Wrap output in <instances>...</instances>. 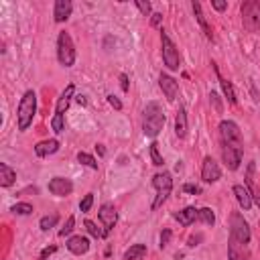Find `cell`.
I'll use <instances>...</instances> for the list:
<instances>
[{
    "instance_id": "60d3db41",
    "label": "cell",
    "mask_w": 260,
    "mask_h": 260,
    "mask_svg": "<svg viewBox=\"0 0 260 260\" xmlns=\"http://www.w3.org/2000/svg\"><path fill=\"white\" fill-rule=\"evenodd\" d=\"M151 17H153V19H151V25H153V27H159L161 21H163V15H161V13H155V15H151Z\"/></svg>"
},
{
    "instance_id": "ab89813d",
    "label": "cell",
    "mask_w": 260,
    "mask_h": 260,
    "mask_svg": "<svg viewBox=\"0 0 260 260\" xmlns=\"http://www.w3.org/2000/svg\"><path fill=\"white\" fill-rule=\"evenodd\" d=\"M211 7H213L215 11H219V13H221V11H226V7H228V5H226V3H221V0H213Z\"/></svg>"
},
{
    "instance_id": "d6a6232c",
    "label": "cell",
    "mask_w": 260,
    "mask_h": 260,
    "mask_svg": "<svg viewBox=\"0 0 260 260\" xmlns=\"http://www.w3.org/2000/svg\"><path fill=\"white\" fill-rule=\"evenodd\" d=\"M86 228H88V232H90L94 238H104V236H106V232H104V230H100V228L94 224L92 219H86Z\"/></svg>"
},
{
    "instance_id": "7bdbcfd3",
    "label": "cell",
    "mask_w": 260,
    "mask_h": 260,
    "mask_svg": "<svg viewBox=\"0 0 260 260\" xmlns=\"http://www.w3.org/2000/svg\"><path fill=\"white\" fill-rule=\"evenodd\" d=\"M55 250H57L55 246H49V248H45V250L41 252V260H47V258H49V256H51L53 252H55Z\"/></svg>"
},
{
    "instance_id": "8fae6325",
    "label": "cell",
    "mask_w": 260,
    "mask_h": 260,
    "mask_svg": "<svg viewBox=\"0 0 260 260\" xmlns=\"http://www.w3.org/2000/svg\"><path fill=\"white\" fill-rule=\"evenodd\" d=\"M219 177H221L219 165H217L211 157H205V159H203V165H201V179H203L205 183H215Z\"/></svg>"
},
{
    "instance_id": "b9f144b4",
    "label": "cell",
    "mask_w": 260,
    "mask_h": 260,
    "mask_svg": "<svg viewBox=\"0 0 260 260\" xmlns=\"http://www.w3.org/2000/svg\"><path fill=\"white\" fill-rule=\"evenodd\" d=\"M201 240H203V236H201V234H197V236H191V238H189V244H187V246H189V248H193V246H197V244H199Z\"/></svg>"
},
{
    "instance_id": "d4e9b609",
    "label": "cell",
    "mask_w": 260,
    "mask_h": 260,
    "mask_svg": "<svg viewBox=\"0 0 260 260\" xmlns=\"http://www.w3.org/2000/svg\"><path fill=\"white\" fill-rule=\"evenodd\" d=\"M219 82H221V90H224V94H226V98H228V102L230 104H236L238 100H236V92H234V86L228 82V80H224V78H219Z\"/></svg>"
},
{
    "instance_id": "7c38bea8",
    "label": "cell",
    "mask_w": 260,
    "mask_h": 260,
    "mask_svg": "<svg viewBox=\"0 0 260 260\" xmlns=\"http://www.w3.org/2000/svg\"><path fill=\"white\" fill-rule=\"evenodd\" d=\"M228 260H250V248L248 244H242L238 240H228Z\"/></svg>"
},
{
    "instance_id": "4316f807",
    "label": "cell",
    "mask_w": 260,
    "mask_h": 260,
    "mask_svg": "<svg viewBox=\"0 0 260 260\" xmlns=\"http://www.w3.org/2000/svg\"><path fill=\"white\" fill-rule=\"evenodd\" d=\"M199 219L203 221L205 226H213L215 224V215H213V211L209 207H201L199 209Z\"/></svg>"
},
{
    "instance_id": "d6986e66",
    "label": "cell",
    "mask_w": 260,
    "mask_h": 260,
    "mask_svg": "<svg viewBox=\"0 0 260 260\" xmlns=\"http://www.w3.org/2000/svg\"><path fill=\"white\" fill-rule=\"evenodd\" d=\"M234 195L240 203L242 209H250L252 207V193L244 187V185H234Z\"/></svg>"
},
{
    "instance_id": "f6af8a7d",
    "label": "cell",
    "mask_w": 260,
    "mask_h": 260,
    "mask_svg": "<svg viewBox=\"0 0 260 260\" xmlns=\"http://www.w3.org/2000/svg\"><path fill=\"white\" fill-rule=\"evenodd\" d=\"M76 100H78V104H80V106H86V104H88V100H86V96H78Z\"/></svg>"
},
{
    "instance_id": "5bb4252c",
    "label": "cell",
    "mask_w": 260,
    "mask_h": 260,
    "mask_svg": "<svg viewBox=\"0 0 260 260\" xmlns=\"http://www.w3.org/2000/svg\"><path fill=\"white\" fill-rule=\"evenodd\" d=\"M67 250L82 256V254H86L90 250V240L86 236H73V238L67 240Z\"/></svg>"
},
{
    "instance_id": "8d00e7d4",
    "label": "cell",
    "mask_w": 260,
    "mask_h": 260,
    "mask_svg": "<svg viewBox=\"0 0 260 260\" xmlns=\"http://www.w3.org/2000/svg\"><path fill=\"white\" fill-rule=\"evenodd\" d=\"M108 104L112 106V108H116V110H122V102H120V100H118L116 96H112V94L108 96Z\"/></svg>"
},
{
    "instance_id": "cb8c5ba5",
    "label": "cell",
    "mask_w": 260,
    "mask_h": 260,
    "mask_svg": "<svg viewBox=\"0 0 260 260\" xmlns=\"http://www.w3.org/2000/svg\"><path fill=\"white\" fill-rule=\"evenodd\" d=\"M254 173H256V165L248 163V169H246V189L252 193V197L258 199V191H256V185H254Z\"/></svg>"
},
{
    "instance_id": "3957f363",
    "label": "cell",
    "mask_w": 260,
    "mask_h": 260,
    "mask_svg": "<svg viewBox=\"0 0 260 260\" xmlns=\"http://www.w3.org/2000/svg\"><path fill=\"white\" fill-rule=\"evenodd\" d=\"M35 114H37V94L33 90H29V92H25V96L19 104V112H17L19 130H27L33 124Z\"/></svg>"
},
{
    "instance_id": "4dcf8cb0",
    "label": "cell",
    "mask_w": 260,
    "mask_h": 260,
    "mask_svg": "<svg viewBox=\"0 0 260 260\" xmlns=\"http://www.w3.org/2000/svg\"><path fill=\"white\" fill-rule=\"evenodd\" d=\"M151 159H153V165H155V167H163V157H161V153H159V144H157V142L151 144Z\"/></svg>"
},
{
    "instance_id": "ffe728a7",
    "label": "cell",
    "mask_w": 260,
    "mask_h": 260,
    "mask_svg": "<svg viewBox=\"0 0 260 260\" xmlns=\"http://www.w3.org/2000/svg\"><path fill=\"white\" fill-rule=\"evenodd\" d=\"M73 92H76V88H73L71 84L65 88V92L59 96V100H57V106H55V114H63L65 110L69 108V102H71V98H73Z\"/></svg>"
},
{
    "instance_id": "f1b7e54d",
    "label": "cell",
    "mask_w": 260,
    "mask_h": 260,
    "mask_svg": "<svg viewBox=\"0 0 260 260\" xmlns=\"http://www.w3.org/2000/svg\"><path fill=\"white\" fill-rule=\"evenodd\" d=\"M11 211L17 215H29V213H33V205L31 203H15L11 207Z\"/></svg>"
},
{
    "instance_id": "30bf717a",
    "label": "cell",
    "mask_w": 260,
    "mask_h": 260,
    "mask_svg": "<svg viewBox=\"0 0 260 260\" xmlns=\"http://www.w3.org/2000/svg\"><path fill=\"white\" fill-rule=\"evenodd\" d=\"M49 191L57 197H65L73 191V183L67 179V177H53L49 181Z\"/></svg>"
},
{
    "instance_id": "bcb514c9",
    "label": "cell",
    "mask_w": 260,
    "mask_h": 260,
    "mask_svg": "<svg viewBox=\"0 0 260 260\" xmlns=\"http://www.w3.org/2000/svg\"><path fill=\"white\" fill-rule=\"evenodd\" d=\"M256 203H258V205H260V197H258V199H256Z\"/></svg>"
},
{
    "instance_id": "1f68e13d",
    "label": "cell",
    "mask_w": 260,
    "mask_h": 260,
    "mask_svg": "<svg viewBox=\"0 0 260 260\" xmlns=\"http://www.w3.org/2000/svg\"><path fill=\"white\" fill-rule=\"evenodd\" d=\"M73 226H76V217H73V215H69V217H67V221H65V226L59 230V236H61V238L69 236V234L73 232Z\"/></svg>"
},
{
    "instance_id": "9c48e42d",
    "label": "cell",
    "mask_w": 260,
    "mask_h": 260,
    "mask_svg": "<svg viewBox=\"0 0 260 260\" xmlns=\"http://www.w3.org/2000/svg\"><path fill=\"white\" fill-rule=\"evenodd\" d=\"M100 221L104 224V232H106V236L112 232V228L116 226V221H118V213H116V209H114V205L112 203H104L102 207H100Z\"/></svg>"
},
{
    "instance_id": "f546056e",
    "label": "cell",
    "mask_w": 260,
    "mask_h": 260,
    "mask_svg": "<svg viewBox=\"0 0 260 260\" xmlns=\"http://www.w3.org/2000/svg\"><path fill=\"white\" fill-rule=\"evenodd\" d=\"M51 128H53V132H57V134H61V132L65 130L63 114H55V116H53V120H51Z\"/></svg>"
},
{
    "instance_id": "52a82bcc",
    "label": "cell",
    "mask_w": 260,
    "mask_h": 260,
    "mask_svg": "<svg viewBox=\"0 0 260 260\" xmlns=\"http://www.w3.org/2000/svg\"><path fill=\"white\" fill-rule=\"evenodd\" d=\"M230 238L238 240L242 244L250 242V226H248V221L244 219V215L238 213V211H234L230 215Z\"/></svg>"
},
{
    "instance_id": "83f0119b",
    "label": "cell",
    "mask_w": 260,
    "mask_h": 260,
    "mask_svg": "<svg viewBox=\"0 0 260 260\" xmlns=\"http://www.w3.org/2000/svg\"><path fill=\"white\" fill-rule=\"evenodd\" d=\"M57 219H59V217H57L55 213H53V215H45V217H41V221H39V228H41L43 232H49V230L57 224Z\"/></svg>"
},
{
    "instance_id": "d590c367",
    "label": "cell",
    "mask_w": 260,
    "mask_h": 260,
    "mask_svg": "<svg viewBox=\"0 0 260 260\" xmlns=\"http://www.w3.org/2000/svg\"><path fill=\"white\" fill-rule=\"evenodd\" d=\"M171 230H163V234H161V248H167L169 246V242H171Z\"/></svg>"
},
{
    "instance_id": "44dd1931",
    "label": "cell",
    "mask_w": 260,
    "mask_h": 260,
    "mask_svg": "<svg viewBox=\"0 0 260 260\" xmlns=\"http://www.w3.org/2000/svg\"><path fill=\"white\" fill-rule=\"evenodd\" d=\"M191 7H193V13H195V17H197V23H199V27L203 29V33H205V37L207 39H211L213 37V33H211V27L207 25V21H205V15H203V11H201V5L199 3H191Z\"/></svg>"
},
{
    "instance_id": "6da1fadb",
    "label": "cell",
    "mask_w": 260,
    "mask_h": 260,
    "mask_svg": "<svg viewBox=\"0 0 260 260\" xmlns=\"http://www.w3.org/2000/svg\"><path fill=\"white\" fill-rule=\"evenodd\" d=\"M219 136H221V157H224V163L230 171H236L244 155V140L238 124L232 120H221Z\"/></svg>"
},
{
    "instance_id": "836d02e7",
    "label": "cell",
    "mask_w": 260,
    "mask_h": 260,
    "mask_svg": "<svg viewBox=\"0 0 260 260\" xmlns=\"http://www.w3.org/2000/svg\"><path fill=\"white\" fill-rule=\"evenodd\" d=\"M92 203H94V193H88V195L80 201V209L86 213V211H90V209H92Z\"/></svg>"
},
{
    "instance_id": "9a60e30c",
    "label": "cell",
    "mask_w": 260,
    "mask_h": 260,
    "mask_svg": "<svg viewBox=\"0 0 260 260\" xmlns=\"http://www.w3.org/2000/svg\"><path fill=\"white\" fill-rule=\"evenodd\" d=\"M173 217L179 221L181 226H191L195 219H199V209H195L193 205H189V207H185V209L177 211Z\"/></svg>"
},
{
    "instance_id": "e575fe53",
    "label": "cell",
    "mask_w": 260,
    "mask_h": 260,
    "mask_svg": "<svg viewBox=\"0 0 260 260\" xmlns=\"http://www.w3.org/2000/svg\"><path fill=\"white\" fill-rule=\"evenodd\" d=\"M134 5H136V9H138V11H140L144 17H148V15L153 13V7H151V3H142V0H136Z\"/></svg>"
},
{
    "instance_id": "8992f818",
    "label": "cell",
    "mask_w": 260,
    "mask_h": 260,
    "mask_svg": "<svg viewBox=\"0 0 260 260\" xmlns=\"http://www.w3.org/2000/svg\"><path fill=\"white\" fill-rule=\"evenodd\" d=\"M153 185H155V189H157V197H155V201H153V209H157V207H161V205L167 201V197L171 195V191H173V179H171L169 173H157V175L153 177Z\"/></svg>"
},
{
    "instance_id": "ee69618b",
    "label": "cell",
    "mask_w": 260,
    "mask_h": 260,
    "mask_svg": "<svg viewBox=\"0 0 260 260\" xmlns=\"http://www.w3.org/2000/svg\"><path fill=\"white\" fill-rule=\"evenodd\" d=\"M120 82H122V90H124V92H128V78L124 76V73L120 76Z\"/></svg>"
},
{
    "instance_id": "603a6c76",
    "label": "cell",
    "mask_w": 260,
    "mask_h": 260,
    "mask_svg": "<svg viewBox=\"0 0 260 260\" xmlns=\"http://www.w3.org/2000/svg\"><path fill=\"white\" fill-rule=\"evenodd\" d=\"M146 256V246L144 244H132L124 252V260H144Z\"/></svg>"
},
{
    "instance_id": "4fadbf2b",
    "label": "cell",
    "mask_w": 260,
    "mask_h": 260,
    "mask_svg": "<svg viewBox=\"0 0 260 260\" xmlns=\"http://www.w3.org/2000/svg\"><path fill=\"white\" fill-rule=\"evenodd\" d=\"M159 86H161V90H163V94H165V98H167L169 102H175V100H177V94H179V84H177L171 76H167V73H161V78H159Z\"/></svg>"
},
{
    "instance_id": "2e32d148",
    "label": "cell",
    "mask_w": 260,
    "mask_h": 260,
    "mask_svg": "<svg viewBox=\"0 0 260 260\" xmlns=\"http://www.w3.org/2000/svg\"><path fill=\"white\" fill-rule=\"evenodd\" d=\"M187 130H189V124H187V112H185V108L179 106L177 110V116H175V134L179 138H185L187 136Z\"/></svg>"
},
{
    "instance_id": "5b68a950",
    "label": "cell",
    "mask_w": 260,
    "mask_h": 260,
    "mask_svg": "<svg viewBox=\"0 0 260 260\" xmlns=\"http://www.w3.org/2000/svg\"><path fill=\"white\" fill-rule=\"evenodd\" d=\"M242 23L250 33H260V3L258 0H246L242 5Z\"/></svg>"
},
{
    "instance_id": "e0dca14e",
    "label": "cell",
    "mask_w": 260,
    "mask_h": 260,
    "mask_svg": "<svg viewBox=\"0 0 260 260\" xmlns=\"http://www.w3.org/2000/svg\"><path fill=\"white\" fill-rule=\"evenodd\" d=\"M71 3L69 0H57L55 3V9H53V17H55V23H65L69 17H71Z\"/></svg>"
},
{
    "instance_id": "ac0fdd59",
    "label": "cell",
    "mask_w": 260,
    "mask_h": 260,
    "mask_svg": "<svg viewBox=\"0 0 260 260\" xmlns=\"http://www.w3.org/2000/svg\"><path fill=\"white\" fill-rule=\"evenodd\" d=\"M57 151H59V140H55V138L43 140V142H39V144L35 146L37 157H49V155H53V153H57Z\"/></svg>"
},
{
    "instance_id": "f35d334b",
    "label": "cell",
    "mask_w": 260,
    "mask_h": 260,
    "mask_svg": "<svg viewBox=\"0 0 260 260\" xmlns=\"http://www.w3.org/2000/svg\"><path fill=\"white\" fill-rule=\"evenodd\" d=\"M183 191H187V193H195V195H197V193H201V189L197 187V185H189V183L183 187Z\"/></svg>"
},
{
    "instance_id": "74e56055",
    "label": "cell",
    "mask_w": 260,
    "mask_h": 260,
    "mask_svg": "<svg viewBox=\"0 0 260 260\" xmlns=\"http://www.w3.org/2000/svg\"><path fill=\"white\" fill-rule=\"evenodd\" d=\"M209 98H211V104H213V108H215V112H221V102H219V98H217V94H209Z\"/></svg>"
},
{
    "instance_id": "7a4b0ae2",
    "label": "cell",
    "mask_w": 260,
    "mask_h": 260,
    "mask_svg": "<svg viewBox=\"0 0 260 260\" xmlns=\"http://www.w3.org/2000/svg\"><path fill=\"white\" fill-rule=\"evenodd\" d=\"M165 126V114H163V108L159 102H148L144 108V114H142V132L146 136L155 138Z\"/></svg>"
},
{
    "instance_id": "ba28073f",
    "label": "cell",
    "mask_w": 260,
    "mask_h": 260,
    "mask_svg": "<svg viewBox=\"0 0 260 260\" xmlns=\"http://www.w3.org/2000/svg\"><path fill=\"white\" fill-rule=\"evenodd\" d=\"M161 45H163V61H165V65L169 67V69H179V65H181V57H179V51H177V47H175V43L169 39V35L163 31L161 33Z\"/></svg>"
},
{
    "instance_id": "484cf974",
    "label": "cell",
    "mask_w": 260,
    "mask_h": 260,
    "mask_svg": "<svg viewBox=\"0 0 260 260\" xmlns=\"http://www.w3.org/2000/svg\"><path fill=\"white\" fill-rule=\"evenodd\" d=\"M78 161L82 163V165H86V167H90V169H94V171H98V161L92 157V155H88V153H78Z\"/></svg>"
},
{
    "instance_id": "7402d4cb",
    "label": "cell",
    "mask_w": 260,
    "mask_h": 260,
    "mask_svg": "<svg viewBox=\"0 0 260 260\" xmlns=\"http://www.w3.org/2000/svg\"><path fill=\"white\" fill-rule=\"evenodd\" d=\"M15 179H17V173L7 163H0V185H3V187H11Z\"/></svg>"
},
{
    "instance_id": "277c9868",
    "label": "cell",
    "mask_w": 260,
    "mask_h": 260,
    "mask_svg": "<svg viewBox=\"0 0 260 260\" xmlns=\"http://www.w3.org/2000/svg\"><path fill=\"white\" fill-rule=\"evenodd\" d=\"M57 59L63 67H71L76 63V47H73L71 35L65 31H61L57 37Z\"/></svg>"
}]
</instances>
